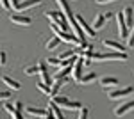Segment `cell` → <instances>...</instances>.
<instances>
[{"label":"cell","instance_id":"1","mask_svg":"<svg viewBox=\"0 0 134 119\" xmlns=\"http://www.w3.org/2000/svg\"><path fill=\"white\" fill-rule=\"evenodd\" d=\"M93 60H100V62H107V60H127V53L125 52H104V53H95L93 52Z\"/></svg>","mask_w":134,"mask_h":119},{"label":"cell","instance_id":"2","mask_svg":"<svg viewBox=\"0 0 134 119\" xmlns=\"http://www.w3.org/2000/svg\"><path fill=\"white\" fill-rule=\"evenodd\" d=\"M54 103L55 105H59V107H64V109L68 110H79L82 105L79 103V101H72L70 98H66V96H54Z\"/></svg>","mask_w":134,"mask_h":119},{"label":"cell","instance_id":"3","mask_svg":"<svg viewBox=\"0 0 134 119\" xmlns=\"http://www.w3.org/2000/svg\"><path fill=\"white\" fill-rule=\"evenodd\" d=\"M107 96L111 99H120V98H125V96H129V94H132L134 92V87H124V89H107Z\"/></svg>","mask_w":134,"mask_h":119},{"label":"cell","instance_id":"4","mask_svg":"<svg viewBox=\"0 0 134 119\" xmlns=\"http://www.w3.org/2000/svg\"><path fill=\"white\" fill-rule=\"evenodd\" d=\"M114 18H116V25H118V34H120V37H122V39H127V37H129V29H127V25H125L124 14L118 12Z\"/></svg>","mask_w":134,"mask_h":119},{"label":"cell","instance_id":"5","mask_svg":"<svg viewBox=\"0 0 134 119\" xmlns=\"http://www.w3.org/2000/svg\"><path fill=\"white\" fill-rule=\"evenodd\" d=\"M82 64H84L82 57H81V59L77 57L75 64L72 66V80H73V82H77V84H79V80H81V77H82Z\"/></svg>","mask_w":134,"mask_h":119},{"label":"cell","instance_id":"6","mask_svg":"<svg viewBox=\"0 0 134 119\" xmlns=\"http://www.w3.org/2000/svg\"><path fill=\"white\" fill-rule=\"evenodd\" d=\"M132 110H134V99H131V101L122 103L120 107H116V109H114V116H116V117H124L127 112H132Z\"/></svg>","mask_w":134,"mask_h":119},{"label":"cell","instance_id":"7","mask_svg":"<svg viewBox=\"0 0 134 119\" xmlns=\"http://www.w3.org/2000/svg\"><path fill=\"white\" fill-rule=\"evenodd\" d=\"M9 20L14 23V25H20V27H29L32 23V20L29 16H23V14H16V12H13L9 16Z\"/></svg>","mask_w":134,"mask_h":119},{"label":"cell","instance_id":"8","mask_svg":"<svg viewBox=\"0 0 134 119\" xmlns=\"http://www.w3.org/2000/svg\"><path fill=\"white\" fill-rule=\"evenodd\" d=\"M75 20H77V23H79V27L82 29V32L86 34V37H95V30H93V27H90V25L86 23V20H84L81 14H75Z\"/></svg>","mask_w":134,"mask_h":119},{"label":"cell","instance_id":"9","mask_svg":"<svg viewBox=\"0 0 134 119\" xmlns=\"http://www.w3.org/2000/svg\"><path fill=\"white\" fill-rule=\"evenodd\" d=\"M38 70H40L41 82L50 85V84H52V78H50V75H48V71H47V62H43V60H41V62H38Z\"/></svg>","mask_w":134,"mask_h":119},{"label":"cell","instance_id":"10","mask_svg":"<svg viewBox=\"0 0 134 119\" xmlns=\"http://www.w3.org/2000/svg\"><path fill=\"white\" fill-rule=\"evenodd\" d=\"M122 14H124V20H125L127 29L131 30V29H132V25H134V11H132V7H124Z\"/></svg>","mask_w":134,"mask_h":119},{"label":"cell","instance_id":"11","mask_svg":"<svg viewBox=\"0 0 134 119\" xmlns=\"http://www.w3.org/2000/svg\"><path fill=\"white\" fill-rule=\"evenodd\" d=\"M98 82H100V85H102L104 89H113V87L118 85V78L116 77H104Z\"/></svg>","mask_w":134,"mask_h":119},{"label":"cell","instance_id":"12","mask_svg":"<svg viewBox=\"0 0 134 119\" xmlns=\"http://www.w3.org/2000/svg\"><path fill=\"white\" fill-rule=\"evenodd\" d=\"M104 46L109 50H113V52H125V46L122 43H118V41H113V39H104Z\"/></svg>","mask_w":134,"mask_h":119},{"label":"cell","instance_id":"13","mask_svg":"<svg viewBox=\"0 0 134 119\" xmlns=\"http://www.w3.org/2000/svg\"><path fill=\"white\" fill-rule=\"evenodd\" d=\"M25 114H27V116H34V117H45L47 110L38 109V107H25Z\"/></svg>","mask_w":134,"mask_h":119},{"label":"cell","instance_id":"14","mask_svg":"<svg viewBox=\"0 0 134 119\" xmlns=\"http://www.w3.org/2000/svg\"><path fill=\"white\" fill-rule=\"evenodd\" d=\"M2 80H4V84H5L9 89H13V91H20L21 89V84H20V82L13 80L11 77H7V75H4V77H2Z\"/></svg>","mask_w":134,"mask_h":119},{"label":"cell","instance_id":"15","mask_svg":"<svg viewBox=\"0 0 134 119\" xmlns=\"http://www.w3.org/2000/svg\"><path fill=\"white\" fill-rule=\"evenodd\" d=\"M41 4V0H23L21 4H18V7L14 11H25V9H31L34 5H40Z\"/></svg>","mask_w":134,"mask_h":119},{"label":"cell","instance_id":"16","mask_svg":"<svg viewBox=\"0 0 134 119\" xmlns=\"http://www.w3.org/2000/svg\"><path fill=\"white\" fill-rule=\"evenodd\" d=\"M105 14H97L95 16V21H93V30H98V29H104L105 27Z\"/></svg>","mask_w":134,"mask_h":119},{"label":"cell","instance_id":"17","mask_svg":"<svg viewBox=\"0 0 134 119\" xmlns=\"http://www.w3.org/2000/svg\"><path fill=\"white\" fill-rule=\"evenodd\" d=\"M48 109L54 112V117H55V119H66V117H64V116L61 114V107H59V105H55V103H54V99H50V103H48Z\"/></svg>","mask_w":134,"mask_h":119},{"label":"cell","instance_id":"18","mask_svg":"<svg viewBox=\"0 0 134 119\" xmlns=\"http://www.w3.org/2000/svg\"><path fill=\"white\" fill-rule=\"evenodd\" d=\"M59 37H57V36H52L50 39L47 41V45H45V50H48V52H52V50H55L57 48V45H59Z\"/></svg>","mask_w":134,"mask_h":119},{"label":"cell","instance_id":"19","mask_svg":"<svg viewBox=\"0 0 134 119\" xmlns=\"http://www.w3.org/2000/svg\"><path fill=\"white\" fill-rule=\"evenodd\" d=\"M97 80V73H88L86 77H81V80H79V84H91V82H95Z\"/></svg>","mask_w":134,"mask_h":119},{"label":"cell","instance_id":"20","mask_svg":"<svg viewBox=\"0 0 134 119\" xmlns=\"http://www.w3.org/2000/svg\"><path fill=\"white\" fill-rule=\"evenodd\" d=\"M38 91H41L43 94L50 96V85H48V84H43V82H40V84H38Z\"/></svg>","mask_w":134,"mask_h":119},{"label":"cell","instance_id":"21","mask_svg":"<svg viewBox=\"0 0 134 119\" xmlns=\"http://www.w3.org/2000/svg\"><path fill=\"white\" fill-rule=\"evenodd\" d=\"M73 55H77L75 48H73V50H68V52H63L61 55H59V60H63V59H68V57H73Z\"/></svg>","mask_w":134,"mask_h":119},{"label":"cell","instance_id":"22","mask_svg":"<svg viewBox=\"0 0 134 119\" xmlns=\"http://www.w3.org/2000/svg\"><path fill=\"white\" fill-rule=\"evenodd\" d=\"M88 116H90L88 107H81V109H79V119H88Z\"/></svg>","mask_w":134,"mask_h":119},{"label":"cell","instance_id":"23","mask_svg":"<svg viewBox=\"0 0 134 119\" xmlns=\"http://www.w3.org/2000/svg\"><path fill=\"white\" fill-rule=\"evenodd\" d=\"M45 62H47V64H50V66H55V68H59V64H61L59 57H57V59H55V57H48Z\"/></svg>","mask_w":134,"mask_h":119},{"label":"cell","instance_id":"24","mask_svg":"<svg viewBox=\"0 0 134 119\" xmlns=\"http://www.w3.org/2000/svg\"><path fill=\"white\" fill-rule=\"evenodd\" d=\"M127 45H129V48H134V25H132V29H131L129 37H127Z\"/></svg>","mask_w":134,"mask_h":119},{"label":"cell","instance_id":"25","mask_svg":"<svg viewBox=\"0 0 134 119\" xmlns=\"http://www.w3.org/2000/svg\"><path fill=\"white\" fill-rule=\"evenodd\" d=\"M40 70H38V66H29V68H25V75H38Z\"/></svg>","mask_w":134,"mask_h":119},{"label":"cell","instance_id":"26","mask_svg":"<svg viewBox=\"0 0 134 119\" xmlns=\"http://www.w3.org/2000/svg\"><path fill=\"white\" fill-rule=\"evenodd\" d=\"M5 64H7V53L0 50V66H5Z\"/></svg>","mask_w":134,"mask_h":119},{"label":"cell","instance_id":"27","mask_svg":"<svg viewBox=\"0 0 134 119\" xmlns=\"http://www.w3.org/2000/svg\"><path fill=\"white\" fill-rule=\"evenodd\" d=\"M4 109L7 110L9 114H13V112H14V105H13V103H7V99H5V103H4Z\"/></svg>","mask_w":134,"mask_h":119},{"label":"cell","instance_id":"28","mask_svg":"<svg viewBox=\"0 0 134 119\" xmlns=\"http://www.w3.org/2000/svg\"><path fill=\"white\" fill-rule=\"evenodd\" d=\"M11 117H13V119H25V117H23V114H21L20 110H14V112L11 114Z\"/></svg>","mask_w":134,"mask_h":119},{"label":"cell","instance_id":"29","mask_svg":"<svg viewBox=\"0 0 134 119\" xmlns=\"http://www.w3.org/2000/svg\"><path fill=\"white\" fill-rule=\"evenodd\" d=\"M0 5H2V9H5V11H9V9H11L9 0H0Z\"/></svg>","mask_w":134,"mask_h":119},{"label":"cell","instance_id":"30","mask_svg":"<svg viewBox=\"0 0 134 119\" xmlns=\"http://www.w3.org/2000/svg\"><path fill=\"white\" fill-rule=\"evenodd\" d=\"M11 98V92H0V101H5Z\"/></svg>","mask_w":134,"mask_h":119},{"label":"cell","instance_id":"31","mask_svg":"<svg viewBox=\"0 0 134 119\" xmlns=\"http://www.w3.org/2000/svg\"><path fill=\"white\" fill-rule=\"evenodd\" d=\"M9 4H11V9L14 11L16 7H18V4H20V2H18V0H9Z\"/></svg>","mask_w":134,"mask_h":119},{"label":"cell","instance_id":"32","mask_svg":"<svg viewBox=\"0 0 134 119\" xmlns=\"http://www.w3.org/2000/svg\"><path fill=\"white\" fill-rule=\"evenodd\" d=\"M14 110H23V105H21V101H14Z\"/></svg>","mask_w":134,"mask_h":119},{"label":"cell","instance_id":"33","mask_svg":"<svg viewBox=\"0 0 134 119\" xmlns=\"http://www.w3.org/2000/svg\"><path fill=\"white\" fill-rule=\"evenodd\" d=\"M45 119H55V117H54V112H52L50 109L47 110V114H45Z\"/></svg>","mask_w":134,"mask_h":119},{"label":"cell","instance_id":"34","mask_svg":"<svg viewBox=\"0 0 134 119\" xmlns=\"http://www.w3.org/2000/svg\"><path fill=\"white\" fill-rule=\"evenodd\" d=\"M109 2H113V0H98V4H109Z\"/></svg>","mask_w":134,"mask_h":119},{"label":"cell","instance_id":"35","mask_svg":"<svg viewBox=\"0 0 134 119\" xmlns=\"http://www.w3.org/2000/svg\"><path fill=\"white\" fill-rule=\"evenodd\" d=\"M27 119H32V117H27Z\"/></svg>","mask_w":134,"mask_h":119}]
</instances>
